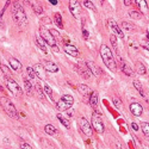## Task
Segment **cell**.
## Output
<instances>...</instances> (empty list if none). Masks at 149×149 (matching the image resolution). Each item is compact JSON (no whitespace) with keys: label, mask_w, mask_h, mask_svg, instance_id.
Instances as JSON below:
<instances>
[{"label":"cell","mask_w":149,"mask_h":149,"mask_svg":"<svg viewBox=\"0 0 149 149\" xmlns=\"http://www.w3.org/2000/svg\"><path fill=\"white\" fill-rule=\"evenodd\" d=\"M100 56L104 61L105 66L111 70V72H116L117 70V63H116V58L113 57V54L111 52V49L106 44H102L100 47Z\"/></svg>","instance_id":"obj_1"},{"label":"cell","mask_w":149,"mask_h":149,"mask_svg":"<svg viewBox=\"0 0 149 149\" xmlns=\"http://www.w3.org/2000/svg\"><path fill=\"white\" fill-rule=\"evenodd\" d=\"M12 16H13V19L18 25L25 26L28 24V17L25 15V11L19 3H15L12 6Z\"/></svg>","instance_id":"obj_2"},{"label":"cell","mask_w":149,"mask_h":149,"mask_svg":"<svg viewBox=\"0 0 149 149\" xmlns=\"http://www.w3.org/2000/svg\"><path fill=\"white\" fill-rule=\"evenodd\" d=\"M0 105H1L3 110L11 118H15V119L19 118V115H18V111H17L16 106L13 105V103H12L8 98H6V97L0 98Z\"/></svg>","instance_id":"obj_3"},{"label":"cell","mask_w":149,"mask_h":149,"mask_svg":"<svg viewBox=\"0 0 149 149\" xmlns=\"http://www.w3.org/2000/svg\"><path fill=\"white\" fill-rule=\"evenodd\" d=\"M73 104H74V98L70 94H65L56 103V109L61 111V112H63V111H68L73 106Z\"/></svg>","instance_id":"obj_4"},{"label":"cell","mask_w":149,"mask_h":149,"mask_svg":"<svg viewBox=\"0 0 149 149\" xmlns=\"http://www.w3.org/2000/svg\"><path fill=\"white\" fill-rule=\"evenodd\" d=\"M5 84H6V86H7L8 91H10L12 94H13L15 97H22L23 91H22L20 86L18 85V82H17L16 80H13L12 78H8V79H6Z\"/></svg>","instance_id":"obj_5"},{"label":"cell","mask_w":149,"mask_h":149,"mask_svg":"<svg viewBox=\"0 0 149 149\" xmlns=\"http://www.w3.org/2000/svg\"><path fill=\"white\" fill-rule=\"evenodd\" d=\"M91 123H92V127L93 129L99 132V134H103L104 130H105V127H104V122L100 117V115H99L98 112H94L92 115V119H91Z\"/></svg>","instance_id":"obj_6"},{"label":"cell","mask_w":149,"mask_h":149,"mask_svg":"<svg viewBox=\"0 0 149 149\" xmlns=\"http://www.w3.org/2000/svg\"><path fill=\"white\" fill-rule=\"evenodd\" d=\"M40 33H41L40 36L44 40V42H45L48 45H50L52 48L56 45V41H55V38L53 37V35L50 33V31H49L48 29H45L43 25L40 28Z\"/></svg>","instance_id":"obj_7"},{"label":"cell","mask_w":149,"mask_h":149,"mask_svg":"<svg viewBox=\"0 0 149 149\" xmlns=\"http://www.w3.org/2000/svg\"><path fill=\"white\" fill-rule=\"evenodd\" d=\"M78 123H79V128L81 129V131L86 135V136H92V134H93V129H92V127H91V124H90V122L86 119V118H84V117H80L79 119H78Z\"/></svg>","instance_id":"obj_8"},{"label":"cell","mask_w":149,"mask_h":149,"mask_svg":"<svg viewBox=\"0 0 149 149\" xmlns=\"http://www.w3.org/2000/svg\"><path fill=\"white\" fill-rule=\"evenodd\" d=\"M107 24H109V28H110V30L115 33V36L119 37L120 40H124V33H123V31L120 30V28L118 26V24L115 22V19L110 18V19L107 20Z\"/></svg>","instance_id":"obj_9"},{"label":"cell","mask_w":149,"mask_h":149,"mask_svg":"<svg viewBox=\"0 0 149 149\" xmlns=\"http://www.w3.org/2000/svg\"><path fill=\"white\" fill-rule=\"evenodd\" d=\"M69 11L73 15V17L79 18V16L81 13V6H80L79 1H77V0H70L69 1Z\"/></svg>","instance_id":"obj_10"},{"label":"cell","mask_w":149,"mask_h":149,"mask_svg":"<svg viewBox=\"0 0 149 149\" xmlns=\"http://www.w3.org/2000/svg\"><path fill=\"white\" fill-rule=\"evenodd\" d=\"M86 67L88 68V70H90V73H92L93 75H95V77H99V75H102V68L99 67L98 65H95L94 62H92V61H87L86 62Z\"/></svg>","instance_id":"obj_11"},{"label":"cell","mask_w":149,"mask_h":149,"mask_svg":"<svg viewBox=\"0 0 149 149\" xmlns=\"http://www.w3.org/2000/svg\"><path fill=\"white\" fill-rule=\"evenodd\" d=\"M117 57H118V62H119V65H120V68H122L123 73L125 74V75H128V77H132V75H134L132 69L127 65V62H125V61H123V60H122L119 53H117Z\"/></svg>","instance_id":"obj_12"},{"label":"cell","mask_w":149,"mask_h":149,"mask_svg":"<svg viewBox=\"0 0 149 149\" xmlns=\"http://www.w3.org/2000/svg\"><path fill=\"white\" fill-rule=\"evenodd\" d=\"M32 68H33V70H35L36 77L38 78V79H41V80H45V79H47V70L44 69V67H43L42 65L37 63V65H35Z\"/></svg>","instance_id":"obj_13"},{"label":"cell","mask_w":149,"mask_h":149,"mask_svg":"<svg viewBox=\"0 0 149 149\" xmlns=\"http://www.w3.org/2000/svg\"><path fill=\"white\" fill-rule=\"evenodd\" d=\"M42 66L44 67V69L47 70V72H49V73H57L58 72V66L55 63V62H53V61H43V63H42Z\"/></svg>","instance_id":"obj_14"},{"label":"cell","mask_w":149,"mask_h":149,"mask_svg":"<svg viewBox=\"0 0 149 149\" xmlns=\"http://www.w3.org/2000/svg\"><path fill=\"white\" fill-rule=\"evenodd\" d=\"M78 91H79V93L81 94V95H84V97H86V98H88L91 94H92V90H91V87L90 86H87V85H85V84H80L79 86H78Z\"/></svg>","instance_id":"obj_15"},{"label":"cell","mask_w":149,"mask_h":149,"mask_svg":"<svg viewBox=\"0 0 149 149\" xmlns=\"http://www.w3.org/2000/svg\"><path fill=\"white\" fill-rule=\"evenodd\" d=\"M130 112L134 116H141L143 112V107L139 103H132V104H130Z\"/></svg>","instance_id":"obj_16"},{"label":"cell","mask_w":149,"mask_h":149,"mask_svg":"<svg viewBox=\"0 0 149 149\" xmlns=\"http://www.w3.org/2000/svg\"><path fill=\"white\" fill-rule=\"evenodd\" d=\"M63 49H65V52H66L68 55H70V56H73V57H78V56H79V50L77 49V47H74V45H72V44H65Z\"/></svg>","instance_id":"obj_17"},{"label":"cell","mask_w":149,"mask_h":149,"mask_svg":"<svg viewBox=\"0 0 149 149\" xmlns=\"http://www.w3.org/2000/svg\"><path fill=\"white\" fill-rule=\"evenodd\" d=\"M36 45L38 47L43 53L48 54V44L44 42V40L42 38V37H41L40 35H37V36H36Z\"/></svg>","instance_id":"obj_18"},{"label":"cell","mask_w":149,"mask_h":149,"mask_svg":"<svg viewBox=\"0 0 149 149\" xmlns=\"http://www.w3.org/2000/svg\"><path fill=\"white\" fill-rule=\"evenodd\" d=\"M75 69L78 70V73L80 74L84 79H88L91 77V73H90L88 68L86 67V65H84V66H75Z\"/></svg>","instance_id":"obj_19"},{"label":"cell","mask_w":149,"mask_h":149,"mask_svg":"<svg viewBox=\"0 0 149 149\" xmlns=\"http://www.w3.org/2000/svg\"><path fill=\"white\" fill-rule=\"evenodd\" d=\"M8 62H10V66L11 68L16 70V72H20L22 70V63H20V61L15 58V57H10L8 58Z\"/></svg>","instance_id":"obj_20"},{"label":"cell","mask_w":149,"mask_h":149,"mask_svg":"<svg viewBox=\"0 0 149 149\" xmlns=\"http://www.w3.org/2000/svg\"><path fill=\"white\" fill-rule=\"evenodd\" d=\"M90 105L93 107V109H97L98 107V93L97 92H92V94L90 95Z\"/></svg>","instance_id":"obj_21"},{"label":"cell","mask_w":149,"mask_h":149,"mask_svg":"<svg viewBox=\"0 0 149 149\" xmlns=\"http://www.w3.org/2000/svg\"><path fill=\"white\" fill-rule=\"evenodd\" d=\"M136 4H137V6L141 8L142 13H147L148 12V6H147V1H144V0H136L135 1Z\"/></svg>","instance_id":"obj_22"},{"label":"cell","mask_w":149,"mask_h":149,"mask_svg":"<svg viewBox=\"0 0 149 149\" xmlns=\"http://www.w3.org/2000/svg\"><path fill=\"white\" fill-rule=\"evenodd\" d=\"M35 90H36V93H37V95H38V98L41 99V100H44V99H45V97H44V91L42 90L40 82H37V84H36Z\"/></svg>","instance_id":"obj_23"},{"label":"cell","mask_w":149,"mask_h":149,"mask_svg":"<svg viewBox=\"0 0 149 149\" xmlns=\"http://www.w3.org/2000/svg\"><path fill=\"white\" fill-rule=\"evenodd\" d=\"M132 85H134V87L140 92V94H141L142 97H146V93L143 92V87H142V85H141V82H140L139 80H134V81H132Z\"/></svg>","instance_id":"obj_24"},{"label":"cell","mask_w":149,"mask_h":149,"mask_svg":"<svg viewBox=\"0 0 149 149\" xmlns=\"http://www.w3.org/2000/svg\"><path fill=\"white\" fill-rule=\"evenodd\" d=\"M57 119H58V120L62 123V125L66 127L67 129H69V128H70V123H69V120H68L66 117L62 116L61 113H57Z\"/></svg>","instance_id":"obj_25"},{"label":"cell","mask_w":149,"mask_h":149,"mask_svg":"<svg viewBox=\"0 0 149 149\" xmlns=\"http://www.w3.org/2000/svg\"><path fill=\"white\" fill-rule=\"evenodd\" d=\"M122 28H123V30L125 32H132L135 30V26L132 25V24L128 23V22H123L122 23Z\"/></svg>","instance_id":"obj_26"},{"label":"cell","mask_w":149,"mask_h":149,"mask_svg":"<svg viewBox=\"0 0 149 149\" xmlns=\"http://www.w3.org/2000/svg\"><path fill=\"white\" fill-rule=\"evenodd\" d=\"M24 86H25V92L28 95H31L32 94V85L31 82L29 81V79H24Z\"/></svg>","instance_id":"obj_27"},{"label":"cell","mask_w":149,"mask_h":149,"mask_svg":"<svg viewBox=\"0 0 149 149\" xmlns=\"http://www.w3.org/2000/svg\"><path fill=\"white\" fill-rule=\"evenodd\" d=\"M136 72H137L139 74H141V75L147 74V69H146V67L143 66V63H141V62H137V63H136Z\"/></svg>","instance_id":"obj_28"},{"label":"cell","mask_w":149,"mask_h":149,"mask_svg":"<svg viewBox=\"0 0 149 149\" xmlns=\"http://www.w3.org/2000/svg\"><path fill=\"white\" fill-rule=\"evenodd\" d=\"M44 131L48 135H55L56 134V128L54 125H52V124H47V125L44 127Z\"/></svg>","instance_id":"obj_29"},{"label":"cell","mask_w":149,"mask_h":149,"mask_svg":"<svg viewBox=\"0 0 149 149\" xmlns=\"http://www.w3.org/2000/svg\"><path fill=\"white\" fill-rule=\"evenodd\" d=\"M54 19H55V23L58 25V28H61V29L63 28V22H62V16L58 13V12L54 15Z\"/></svg>","instance_id":"obj_30"},{"label":"cell","mask_w":149,"mask_h":149,"mask_svg":"<svg viewBox=\"0 0 149 149\" xmlns=\"http://www.w3.org/2000/svg\"><path fill=\"white\" fill-rule=\"evenodd\" d=\"M129 16L131 19H135V20H137V19H141L142 18V15L140 13L139 11H130L129 12Z\"/></svg>","instance_id":"obj_31"},{"label":"cell","mask_w":149,"mask_h":149,"mask_svg":"<svg viewBox=\"0 0 149 149\" xmlns=\"http://www.w3.org/2000/svg\"><path fill=\"white\" fill-rule=\"evenodd\" d=\"M141 129H142L143 134L147 136V137H149V123H147V122H142V124H141Z\"/></svg>","instance_id":"obj_32"},{"label":"cell","mask_w":149,"mask_h":149,"mask_svg":"<svg viewBox=\"0 0 149 149\" xmlns=\"http://www.w3.org/2000/svg\"><path fill=\"white\" fill-rule=\"evenodd\" d=\"M82 5H84V7L90 8V10H92V11H94V12L97 11V8H95V6L93 5V3H92V1H88V0H84Z\"/></svg>","instance_id":"obj_33"},{"label":"cell","mask_w":149,"mask_h":149,"mask_svg":"<svg viewBox=\"0 0 149 149\" xmlns=\"http://www.w3.org/2000/svg\"><path fill=\"white\" fill-rule=\"evenodd\" d=\"M44 93L49 97V99H50V100H53V91H52V88H50V86H49V85H44Z\"/></svg>","instance_id":"obj_34"},{"label":"cell","mask_w":149,"mask_h":149,"mask_svg":"<svg viewBox=\"0 0 149 149\" xmlns=\"http://www.w3.org/2000/svg\"><path fill=\"white\" fill-rule=\"evenodd\" d=\"M32 10H33V12L36 15H42L43 13V8L38 4H32Z\"/></svg>","instance_id":"obj_35"},{"label":"cell","mask_w":149,"mask_h":149,"mask_svg":"<svg viewBox=\"0 0 149 149\" xmlns=\"http://www.w3.org/2000/svg\"><path fill=\"white\" fill-rule=\"evenodd\" d=\"M0 67H1V70H3V73H4L5 78H6V79L11 78V72H10V68H8L7 66H5V65H1Z\"/></svg>","instance_id":"obj_36"},{"label":"cell","mask_w":149,"mask_h":149,"mask_svg":"<svg viewBox=\"0 0 149 149\" xmlns=\"http://www.w3.org/2000/svg\"><path fill=\"white\" fill-rule=\"evenodd\" d=\"M110 41H111V44H112V47L115 48L116 53H119V52H118V45H117V40H116V36L111 35V37H110Z\"/></svg>","instance_id":"obj_37"},{"label":"cell","mask_w":149,"mask_h":149,"mask_svg":"<svg viewBox=\"0 0 149 149\" xmlns=\"http://www.w3.org/2000/svg\"><path fill=\"white\" fill-rule=\"evenodd\" d=\"M26 73H28V75H29L30 79H35L36 78V74H35V70H33L32 67H28L26 68Z\"/></svg>","instance_id":"obj_38"},{"label":"cell","mask_w":149,"mask_h":149,"mask_svg":"<svg viewBox=\"0 0 149 149\" xmlns=\"http://www.w3.org/2000/svg\"><path fill=\"white\" fill-rule=\"evenodd\" d=\"M41 22H42V24H44V25H49V24H52V19L49 17H43Z\"/></svg>","instance_id":"obj_39"},{"label":"cell","mask_w":149,"mask_h":149,"mask_svg":"<svg viewBox=\"0 0 149 149\" xmlns=\"http://www.w3.org/2000/svg\"><path fill=\"white\" fill-rule=\"evenodd\" d=\"M113 104H115V106H117L118 109H120V107H122V102L119 100L118 98H113Z\"/></svg>","instance_id":"obj_40"},{"label":"cell","mask_w":149,"mask_h":149,"mask_svg":"<svg viewBox=\"0 0 149 149\" xmlns=\"http://www.w3.org/2000/svg\"><path fill=\"white\" fill-rule=\"evenodd\" d=\"M141 45H142L144 49H147V50H149V41H148V40H143L142 43H141Z\"/></svg>","instance_id":"obj_41"},{"label":"cell","mask_w":149,"mask_h":149,"mask_svg":"<svg viewBox=\"0 0 149 149\" xmlns=\"http://www.w3.org/2000/svg\"><path fill=\"white\" fill-rule=\"evenodd\" d=\"M50 33L53 35V37L55 38V37H57V38H60V32L57 30H50Z\"/></svg>","instance_id":"obj_42"},{"label":"cell","mask_w":149,"mask_h":149,"mask_svg":"<svg viewBox=\"0 0 149 149\" xmlns=\"http://www.w3.org/2000/svg\"><path fill=\"white\" fill-rule=\"evenodd\" d=\"M20 149H33V148H32L30 144H28V143H22Z\"/></svg>","instance_id":"obj_43"},{"label":"cell","mask_w":149,"mask_h":149,"mask_svg":"<svg viewBox=\"0 0 149 149\" xmlns=\"http://www.w3.org/2000/svg\"><path fill=\"white\" fill-rule=\"evenodd\" d=\"M131 128L135 130V131H139V125L136 123H131Z\"/></svg>","instance_id":"obj_44"},{"label":"cell","mask_w":149,"mask_h":149,"mask_svg":"<svg viewBox=\"0 0 149 149\" xmlns=\"http://www.w3.org/2000/svg\"><path fill=\"white\" fill-rule=\"evenodd\" d=\"M82 33H84V38L87 40V38H88V31H87V30H84Z\"/></svg>","instance_id":"obj_45"},{"label":"cell","mask_w":149,"mask_h":149,"mask_svg":"<svg viewBox=\"0 0 149 149\" xmlns=\"http://www.w3.org/2000/svg\"><path fill=\"white\" fill-rule=\"evenodd\" d=\"M52 50H53L54 53H56V54H57V53L60 52V49H58V47H56V45H55V47H53V48H52Z\"/></svg>","instance_id":"obj_46"},{"label":"cell","mask_w":149,"mask_h":149,"mask_svg":"<svg viewBox=\"0 0 149 149\" xmlns=\"http://www.w3.org/2000/svg\"><path fill=\"white\" fill-rule=\"evenodd\" d=\"M124 4H125V6H129L131 4V1H130V0H124Z\"/></svg>","instance_id":"obj_47"},{"label":"cell","mask_w":149,"mask_h":149,"mask_svg":"<svg viewBox=\"0 0 149 149\" xmlns=\"http://www.w3.org/2000/svg\"><path fill=\"white\" fill-rule=\"evenodd\" d=\"M49 3H50L52 5H57V1H55V0H50Z\"/></svg>","instance_id":"obj_48"},{"label":"cell","mask_w":149,"mask_h":149,"mask_svg":"<svg viewBox=\"0 0 149 149\" xmlns=\"http://www.w3.org/2000/svg\"><path fill=\"white\" fill-rule=\"evenodd\" d=\"M148 103H149V99H148Z\"/></svg>","instance_id":"obj_49"}]
</instances>
